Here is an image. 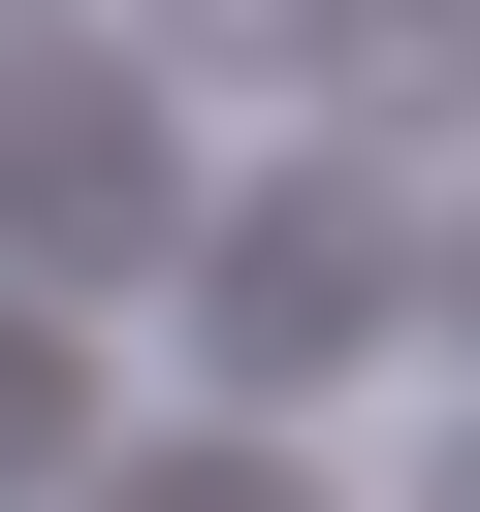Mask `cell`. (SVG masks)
Listing matches in <instances>:
<instances>
[{
	"mask_svg": "<svg viewBox=\"0 0 480 512\" xmlns=\"http://www.w3.org/2000/svg\"><path fill=\"white\" fill-rule=\"evenodd\" d=\"M448 512H480V416H448Z\"/></svg>",
	"mask_w": 480,
	"mask_h": 512,
	"instance_id": "obj_8",
	"label": "cell"
},
{
	"mask_svg": "<svg viewBox=\"0 0 480 512\" xmlns=\"http://www.w3.org/2000/svg\"><path fill=\"white\" fill-rule=\"evenodd\" d=\"M32 448H96V384H64V288H0V480Z\"/></svg>",
	"mask_w": 480,
	"mask_h": 512,
	"instance_id": "obj_6",
	"label": "cell"
},
{
	"mask_svg": "<svg viewBox=\"0 0 480 512\" xmlns=\"http://www.w3.org/2000/svg\"><path fill=\"white\" fill-rule=\"evenodd\" d=\"M64 512H320L288 416H192V448H64Z\"/></svg>",
	"mask_w": 480,
	"mask_h": 512,
	"instance_id": "obj_4",
	"label": "cell"
},
{
	"mask_svg": "<svg viewBox=\"0 0 480 512\" xmlns=\"http://www.w3.org/2000/svg\"><path fill=\"white\" fill-rule=\"evenodd\" d=\"M320 64V0H160V96H288Z\"/></svg>",
	"mask_w": 480,
	"mask_h": 512,
	"instance_id": "obj_5",
	"label": "cell"
},
{
	"mask_svg": "<svg viewBox=\"0 0 480 512\" xmlns=\"http://www.w3.org/2000/svg\"><path fill=\"white\" fill-rule=\"evenodd\" d=\"M416 288H448V320H480V256H416Z\"/></svg>",
	"mask_w": 480,
	"mask_h": 512,
	"instance_id": "obj_7",
	"label": "cell"
},
{
	"mask_svg": "<svg viewBox=\"0 0 480 512\" xmlns=\"http://www.w3.org/2000/svg\"><path fill=\"white\" fill-rule=\"evenodd\" d=\"M160 288H192V384L288 416V384H352V352L416 320V192H384V160H288V192H224Z\"/></svg>",
	"mask_w": 480,
	"mask_h": 512,
	"instance_id": "obj_1",
	"label": "cell"
},
{
	"mask_svg": "<svg viewBox=\"0 0 480 512\" xmlns=\"http://www.w3.org/2000/svg\"><path fill=\"white\" fill-rule=\"evenodd\" d=\"M288 96H320V160H384V192H416V160H480V0H320V64H288Z\"/></svg>",
	"mask_w": 480,
	"mask_h": 512,
	"instance_id": "obj_3",
	"label": "cell"
},
{
	"mask_svg": "<svg viewBox=\"0 0 480 512\" xmlns=\"http://www.w3.org/2000/svg\"><path fill=\"white\" fill-rule=\"evenodd\" d=\"M0 32H32V0H0Z\"/></svg>",
	"mask_w": 480,
	"mask_h": 512,
	"instance_id": "obj_9",
	"label": "cell"
},
{
	"mask_svg": "<svg viewBox=\"0 0 480 512\" xmlns=\"http://www.w3.org/2000/svg\"><path fill=\"white\" fill-rule=\"evenodd\" d=\"M192 256V128H160V64H96V32H0V288H160Z\"/></svg>",
	"mask_w": 480,
	"mask_h": 512,
	"instance_id": "obj_2",
	"label": "cell"
}]
</instances>
